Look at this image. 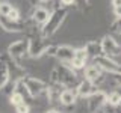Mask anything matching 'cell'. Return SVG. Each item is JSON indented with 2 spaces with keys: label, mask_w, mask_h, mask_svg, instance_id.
I'll return each mask as SVG.
<instances>
[{
  "label": "cell",
  "mask_w": 121,
  "mask_h": 113,
  "mask_svg": "<svg viewBox=\"0 0 121 113\" xmlns=\"http://www.w3.org/2000/svg\"><path fill=\"white\" fill-rule=\"evenodd\" d=\"M6 57L11 59L15 65L24 68L21 60L24 57H29V38H23L11 42L6 48Z\"/></svg>",
  "instance_id": "7a4b0ae2"
},
{
  "label": "cell",
  "mask_w": 121,
  "mask_h": 113,
  "mask_svg": "<svg viewBox=\"0 0 121 113\" xmlns=\"http://www.w3.org/2000/svg\"><path fill=\"white\" fill-rule=\"evenodd\" d=\"M77 100H79V95H77L76 88L62 89V92L59 95V104L65 105V107H73V105H76L77 104Z\"/></svg>",
  "instance_id": "8fae6325"
},
{
  "label": "cell",
  "mask_w": 121,
  "mask_h": 113,
  "mask_svg": "<svg viewBox=\"0 0 121 113\" xmlns=\"http://www.w3.org/2000/svg\"><path fill=\"white\" fill-rule=\"evenodd\" d=\"M0 2H2V0H0Z\"/></svg>",
  "instance_id": "83f0119b"
},
{
  "label": "cell",
  "mask_w": 121,
  "mask_h": 113,
  "mask_svg": "<svg viewBox=\"0 0 121 113\" xmlns=\"http://www.w3.org/2000/svg\"><path fill=\"white\" fill-rule=\"evenodd\" d=\"M8 98H9L11 105H14V107H15V105H18V104H21V103H26L24 97H23L20 92H17V90H14V92L11 93V95L8 97Z\"/></svg>",
  "instance_id": "2e32d148"
},
{
  "label": "cell",
  "mask_w": 121,
  "mask_h": 113,
  "mask_svg": "<svg viewBox=\"0 0 121 113\" xmlns=\"http://www.w3.org/2000/svg\"><path fill=\"white\" fill-rule=\"evenodd\" d=\"M44 113H62L60 110H58V109H47Z\"/></svg>",
  "instance_id": "484cf974"
},
{
  "label": "cell",
  "mask_w": 121,
  "mask_h": 113,
  "mask_svg": "<svg viewBox=\"0 0 121 113\" xmlns=\"http://www.w3.org/2000/svg\"><path fill=\"white\" fill-rule=\"evenodd\" d=\"M0 29H3L5 32H9V33H23L29 29L27 23L24 21H12L9 20L8 17H2L0 15Z\"/></svg>",
  "instance_id": "ba28073f"
},
{
  "label": "cell",
  "mask_w": 121,
  "mask_h": 113,
  "mask_svg": "<svg viewBox=\"0 0 121 113\" xmlns=\"http://www.w3.org/2000/svg\"><path fill=\"white\" fill-rule=\"evenodd\" d=\"M56 51H58V44H52V42H48L47 44V47H45V50H44V54H43V57H56Z\"/></svg>",
  "instance_id": "e0dca14e"
},
{
  "label": "cell",
  "mask_w": 121,
  "mask_h": 113,
  "mask_svg": "<svg viewBox=\"0 0 121 113\" xmlns=\"http://www.w3.org/2000/svg\"><path fill=\"white\" fill-rule=\"evenodd\" d=\"M112 110H113V113H121V104L117 105V107H112Z\"/></svg>",
  "instance_id": "4316f807"
},
{
  "label": "cell",
  "mask_w": 121,
  "mask_h": 113,
  "mask_svg": "<svg viewBox=\"0 0 121 113\" xmlns=\"http://www.w3.org/2000/svg\"><path fill=\"white\" fill-rule=\"evenodd\" d=\"M111 5H112V8H118V6H121V0H111Z\"/></svg>",
  "instance_id": "d4e9b609"
},
{
  "label": "cell",
  "mask_w": 121,
  "mask_h": 113,
  "mask_svg": "<svg viewBox=\"0 0 121 113\" xmlns=\"http://www.w3.org/2000/svg\"><path fill=\"white\" fill-rule=\"evenodd\" d=\"M48 2H52V0H29V3L33 8H35V6H44L45 3H48Z\"/></svg>",
  "instance_id": "7402d4cb"
},
{
  "label": "cell",
  "mask_w": 121,
  "mask_h": 113,
  "mask_svg": "<svg viewBox=\"0 0 121 113\" xmlns=\"http://www.w3.org/2000/svg\"><path fill=\"white\" fill-rule=\"evenodd\" d=\"M83 78L97 85L98 88H101V85L104 81V71L100 66H97L95 63H89L83 68Z\"/></svg>",
  "instance_id": "52a82bcc"
},
{
  "label": "cell",
  "mask_w": 121,
  "mask_h": 113,
  "mask_svg": "<svg viewBox=\"0 0 121 113\" xmlns=\"http://www.w3.org/2000/svg\"><path fill=\"white\" fill-rule=\"evenodd\" d=\"M97 89H98L97 85H94V83L85 80V78H83V80H80V81H79V85L76 86L77 95H79V98H82V100H86L88 97H91Z\"/></svg>",
  "instance_id": "7c38bea8"
},
{
  "label": "cell",
  "mask_w": 121,
  "mask_h": 113,
  "mask_svg": "<svg viewBox=\"0 0 121 113\" xmlns=\"http://www.w3.org/2000/svg\"><path fill=\"white\" fill-rule=\"evenodd\" d=\"M50 14H52V11L48 9V8H45V6H35V8H32V11H30V21H32L35 26L43 27L45 23L48 21Z\"/></svg>",
  "instance_id": "9c48e42d"
},
{
  "label": "cell",
  "mask_w": 121,
  "mask_h": 113,
  "mask_svg": "<svg viewBox=\"0 0 121 113\" xmlns=\"http://www.w3.org/2000/svg\"><path fill=\"white\" fill-rule=\"evenodd\" d=\"M100 44L103 48V54L112 59H117L118 56H121V44L117 41V38L113 35H104L100 39Z\"/></svg>",
  "instance_id": "8992f818"
},
{
  "label": "cell",
  "mask_w": 121,
  "mask_h": 113,
  "mask_svg": "<svg viewBox=\"0 0 121 113\" xmlns=\"http://www.w3.org/2000/svg\"><path fill=\"white\" fill-rule=\"evenodd\" d=\"M27 38H29V57H32V59L43 57L44 50H45V47H47L48 41L41 36L39 30H38L36 33L35 32L30 33Z\"/></svg>",
  "instance_id": "3957f363"
},
{
  "label": "cell",
  "mask_w": 121,
  "mask_h": 113,
  "mask_svg": "<svg viewBox=\"0 0 121 113\" xmlns=\"http://www.w3.org/2000/svg\"><path fill=\"white\" fill-rule=\"evenodd\" d=\"M83 47L86 48V53H88L89 59H94V57H97V56L103 54V48H101L100 41H88Z\"/></svg>",
  "instance_id": "5bb4252c"
},
{
  "label": "cell",
  "mask_w": 121,
  "mask_h": 113,
  "mask_svg": "<svg viewBox=\"0 0 121 113\" xmlns=\"http://www.w3.org/2000/svg\"><path fill=\"white\" fill-rule=\"evenodd\" d=\"M11 81V69L5 59L0 60V92L5 89V86Z\"/></svg>",
  "instance_id": "4fadbf2b"
},
{
  "label": "cell",
  "mask_w": 121,
  "mask_h": 113,
  "mask_svg": "<svg viewBox=\"0 0 121 113\" xmlns=\"http://www.w3.org/2000/svg\"><path fill=\"white\" fill-rule=\"evenodd\" d=\"M8 18H9V20H12V21H20V20H21V12L14 6L12 11H11L9 15H8Z\"/></svg>",
  "instance_id": "44dd1931"
},
{
  "label": "cell",
  "mask_w": 121,
  "mask_h": 113,
  "mask_svg": "<svg viewBox=\"0 0 121 113\" xmlns=\"http://www.w3.org/2000/svg\"><path fill=\"white\" fill-rule=\"evenodd\" d=\"M108 103V90L98 88L91 97L86 98V112L88 113H95L106 105Z\"/></svg>",
  "instance_id": "5b68a950"
},
{
  "label": "cell",
  "mask_w": 121,
  "mask_h": 113,
  "mask_svg": "<svg viewBox=\"0 0 121 113\" xmlns=\"http://www.w3.org/2000/svg\"><path fill=\"white\" fill-rule=\"evenodd\" d=\"M112 11H113V15H115L117 18H121V6H118V8H112Z\"/></svg>",
  "instance_id": "cb8c5ba5"
},
{
  "label": "cell",
  "mask_w": 121,
  "mask_h": 113,
  "mask_svg": "<svg viewBox=\"0 0 121 113\" xmlns=\"http://www.w3.org/2000/svg\"><path fill=\"white\" fill-rule=\"evenodd\" d=\"M15 113H30V104L29 103H21L15 105Z\"/></svg>",
  "instance_id": "ffe728a7"
},
{
  "label": "cell",
  "mask_w": 121,
  "mask_h": 113,
  "mask_svg": "<svg viewBox=\"0 0 121 113\" xmlns=\"http://www.w3.org/2000/svg\"><path fill=\"white\" fill-rule=\"evenodd\" d=\"M120 104H121V85L115 86L111 92H108V103H106V105L117 107Z\"/></svg>",
  "instance_id": "9a60e30c"
},
{
  "label": "cell",
  "mask_w": 121,
  "mask_h": 113,
  "mask_svg": "<svg viewBox=\"0 0 121 113\" xmlns=\"http://www.w3.org/2000/svg\"><path fill=\"white\" fill-rule=\"evenodd\" d=\"M12 8H14L12 3H9V2H0V15H2V17H8L9 12L12 11Z\"/></svg>",
  "instance_id": "ac0fdd59"
},
{
  "label": "cell",
  "mask_w": 121,
  "mask_h": 113,
  "mask_svg": "<svg viewBox=\"0 0 121 113\" xmlns=\"http://www.w3.org/2000/svg\"><path fill=\"white\" fill-rule=\"evenodd\" d=\"M59 3L62 5V8H70V6H73V5H76V0H59Z\"/></svg>",
  "instance_id": "603a6c76"
},
{
  "label": "cell",
  "mask_w": 121,
  "mask_h": 113,
  "mask_svg": "<svg viewBox=\"0 0 121 113\" xmlns=\"http://www.w3.org/2000/svg\"><path fill=\"white\" fill-rule=\"evenodd\" d=\"M67 15H68L67 8L59 6V8H56V9H53L50 17H48V21L45 23L43 27H39L41 36H43L44 39H48V38H52L53 35H56V33L60 30V27H62Z\"/></svg>",
  "instance_id": "6da1fadb"
},
{
  "label": "cell",
  "mask_w": 121,
  "mask_h": 113,
  "mask_svg": "<svg viewBox=\"0 0 121 113\" xmlns=\"http://www.w3.org/2000/svg\"><path fill=\"white\" fill-rule=\"evenodd\" d=\"M111 32L113 35L121 36V18H117V20L111 24Z\"/></svg>",
  "instance_id": "d6986e66"
},
{
  "label": "cell",
  "mask_w": 121,
  "mask_h": 113,
  "mask_svg": "<svg viewBox=\"0 0 121 113\" xmlns=\"http://www.w3.org/2000/svg\"><path fill=\"white\" fill-rule=\"evenodd\" d=\"M21 78H23V81H24V85H26V88H27L32 98H38V97H41V95L45 93L48 83L44 81L43 78L33 77V75H23Z\"/></svg>",
  "instance_id": "277c9868"
},
{
  "label": "cell",
  "mask_w": 121,
  "mask_h": 113,
  "mask_svg": "<svg viewBox=\"0 0 121 113\" xmlns=\"http://www.w3.org/2000/svg\"><path fill=\"white\" fill-rule=\"evenodd\" d=\"M74 57V47L68 44H62V45H58V51H56V57L60 63H67L70 65L71 60Z\"/></svg>",
  "instance_id": "30bf717a"
}]
</instances>
